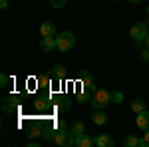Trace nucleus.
Listing matches in <instances>:
<instances>
[{"instance_id":"obj_10","label":"nucleus","mask_w":149,"mask_h":147,"mask_svg":"<svg viewBox=\"0 0 149 147\" xmlns=\"http://www.w3.org/2000/svg\"><path fill=\"white\" fill-rule=\"evenodd\" d=\"M40 34L42 36H56V24L54 22H44L40 26Z\"/></svg>"},{"instance_id":"obj_15","label":"nucleus","mask_w":149,"mask_h":147,"mask_svg":"<svg viewBox=\"0 0 149 147\" xmlns=\"http://www.w3.org/2000/svg\"><path fill=\"white\" fill-rule=\"evenodd\" d=\"M88 100H92V91H88V90H81L76 93V102H80V103H86Z\"/></svg>"},{"instance_id":"obj_18","label":"nucleus","mask_w":149,"mask_h":147,"mask_svg":"<svg viewBox=\"0 0 149 147\" xmlns=\"http://www.w3.org/2000/svg\"><path fill=\"white\" fill-rule=\"evenodd\" d=\"M42 133H44V125L36 123L34 127H32V129H30V133H28V135H30V137H32V139H34V137H38V135H42Z\"/></svg>"},{"instance_id":"obj_9","label":"nucleus","mask_w":149,"mask_h":147,"mask_svg":"<svg viewBox=\"0 0 149 147\" xmlns=\"http://www.w3.org/2000/svg\"><path fill=\"white\" fill-rule=\"evenodd\" d=\"M137 127L139 129H149V111L145 109V111H141V113H137Z\"/></svg>"},{"instance_id":"obj_21","label":"nucleus","mask_w":149,"mask_h":147,"mask_svg":"<svg viewBox=\"0 0 149 147\" xmlns=\"http://www.w3.org/2000/svg\"><path fill=\"white\" fill-rule=\"evenodd\" d=\"M139 58H141L143 62H149V48H147V46H145V48L139 52Z\"/></svg>"},{"instance_id":"obj_25","label":"nucleus","mask_w":149,"mask_h":147,"mask_svg":"<svg viewBox=\"0 0 149 147\" xmlns=\"http://www.w3.org/2000/svg\"><path fill=\"white\" fill-rule=\"evenodd\" d=\"M143 141H145V145H149V129H145V135H143Z\"/></svg>"},{"instance_id":"obj_13","label":"nucleus","mask_w":149,"mask_h":147,"mask_svg":"<svg viewBox=\"0 0 149 147\" xmlns=\"http://www.w3.org/2000/svg\"><path fill=\"white\" fill-rule=\"evenodd\" d=\"M95 145H100V147H109V145H113V139L109 135H100V137H95Z\"/></svg>"},{"instance_id":"obj_26","label":"nucleus","mask_w":149,"mask_h":147,"mask_svg":"<svg viewBox=\"0 0 149 147\" xmlns=\"http://www.w3.org/2000/svg\"><path fill=\"white\" fill-rule=\"evenodd\" d=\"M40 84H42L44 88H46V86H48V78H46V76H42V78H40Z\"/></svg>"},{"instance_id":"obj_2","label":"nucleus","mask_w":149,"mask_h":147,"mask_svg":"<svg viewBox=\"0 0 149 147\" xmlns=\"http://www.w3.org/2000/svg\"><path fill=\"white\" fill-rule=\"evenodd\" d=\"M56 42H58V50L60 52H70L76 46V36L72 34V32H62L56 38Z\"/></svg>"},{"instance_id":"obj_30","label":"nucleus","mask_w":149,"mask_h":147,"mask_svg":"<svg viewBox=\"0 0 149 147\" xmlns=\"http://www.w3.org/2000/svg\"><path fill=\"white\" fill-rule=\"evenodd\" d=\"M145 22H147V26H149V18H147V20H145Z\"/></svg>"},{"instance_id":"obj_24","label":"nucleus","mask_w":149,"mask_h":147,"mask_svg":"<svg viewBox=\"0 0 149 147\" xmlns=\"http://www.w3.org/2000/svg\"><path fill=\"white\" fill-rule=\"evenodd\" d=\"M0 84H2V88H6V84H8V76H6V74L0 76Z\"/></svg>"},{"instance_id":"obj_27","label":"nucleus","mask_w":149,"mask_h":147,"mask_svg":"<svg viewBox=\"0 0 149 147\" xmlns=\"http://www.w3.org/2000/svg\"><path fill=\"white\" fill-rule=\"evenodd\" d=\"M0 8H8V0H0Z\"/></svg>"},{"instance_id":"obj_28","label":"nucleus","mask_w":149,"mask_h":147,"mask_svg":"<svg viewBox=\"0 0 149 147\" xmlns=\"http://www.w3.org/2000/svg\"><path fill=\"white\" fill-rule=\"evenodd\" d=\"M143 42H145V46L149 48V30H147V34H145V38H143Z\"/></svg>"},{"instance_id":"obj_7","label":"nucleus","mask_w":149,"mask_h":147,"mask_svg":"<svg viewBox=\"0 0 149 147\" xmlns=\"http://www.w3.org/2000/svg\"><path fill=\"white\" fill-rule=\"evenodd\" d=\"M40 48L44 50V52H52V50H56L58 48V42L54 36H42V42H40Z\"/></svg>"},{"instance_id":"obj_22","label":"nucleus","mask_w":149,"mask_h":147,"mask_svg":"<svg viewBox=\"0 0 149 147\" xmlns=\"http://www.w3.org/2000/svg\"><path fill=\"white\" fill-rule=\"evenodd\" d=\"M66 2H68V0H50V4H52L54 8H62Z\"/></svg>"},{"instance_id":"obj_8","label":"nucleus","mask_w":149,"mask_h":147,"mask_svg":"<svg viewBox=\"0 0 149 147\" xmlns=\"http://www.w3.org/2000/svg\"><path fill=\"white\" fill-rule=\"evenodd\" d=\"M76 145L78 147H92V145H95V139H92V137L86 135V133H81V135L76 137Z\"/></svg>"},{"instance_id":"obj_1","label":"nucleus","mask_w":149,"mask_h":147,"mask_svg":"<svg viewBox=\"0 0 149 147\" xmlns=\"http://www.w3.org/2000/svg\"><path fill=\"white\" fill-rule=\"evenodd\" d=\"M109 102H111V91L103 90V88H100L92 93V105L95 109H103Z\"/></svg>"},{"instance_id":"obj_4","label":"nucleus","mask_w":149,"mask_h":147,"mask_svg":"<svg viewBox=\"0 0 149 147\" xmlns=\"http://www.w3.org/2000/svg\"><path fill=\"white\" fill-rule=\"evenodd\" d=\"M54 141L58 145H76V137L72 135V131H66V129H58Z\"/></svg>"},{"instance_id":"obj_14","label":"nucleus","mask_w":149,"mask_h":147,"mask_svg":"<svg viewBox=\"0 0 149 147\" xmlns=\"http://www.w3.org/2000/svg\"><path fill=\"white\" fill-rule=\"evenodd\" d=\"M70 131H72L74 137L81 135V133H84V123H81V121H74V123L70 125Z\"/></svg>"},{"instance_id":"obj_23","label":"nucleus","mask_w":149,"mask_h":147,"mask_svg":"<svg viewBox=\"0 0 149 147\" xmlns=\"http://www.w3.org/2000/svg\"><path fill=\"white\" fill-rule=\"evenodd\" d=\"M54 127H56V129H66V121H62V119H60V121H54Z\"/></svg>"},{"instance_id":"obj_12","label":"nucleus","mask_w":149,"mask_h":147,"mask_svg":"<svg viewBox=\"0 0 149 147\" xmlns=\"http://www.w3.org/2000/svg\"><path fill=\"white\" fill-rule=\"evenodd\" d=\"M92 121L95 125H103V123H107V115H105L102 109H95V111L92 113Z\"/></svg>"},{"instance_id":"obj_16","label":"nucleus","mask_w":149,"mask_h":147,"mask_svg":"<svg viewBox=\"0 0 149 147\" xmlns=\"http://www.w3.org/2000/svg\"><path fill=\"white\" fill-rule=\"evenodd\" d=\"M131 109H133V111L135 113H141V111H145V102H143V100H133V102H131Z\"/></svg>"},{"instance_id":"obj_5","label":"nucleus","mask_w":149,"mask_h":147,"mask_svg":"<svg viewBox=\"0 0 149 147\" xmlns=\"http://www.w3.org/2000/svg\"><path fill=\"white\" fill-rule=\"evenodd\" d=\"M18 105H20V102H18V98H16V95H8V98H4V100H2V109H4V111H8V113L16 111V109H18Z\"/></svg>"},{"instance_id":"obj_11","label":"nucleus","mask_w":149,"mask_h":147,"mask_svg":"<svg viewBox=\"0 0 149 147\" xmlns=\"http://www.w3.org/2000/svg\"><path fill=\"white\" fill-rule=\"evenodd\" d=\"M121 143H123L125 147H139V145H145V141H143V139H137V137H133V135H125Z\"/></svg>"},{"instance_id":"obj_19","label":"nucleus","mask_w":149,"mask_h":147,"mask_svg":"<svg viewBox=\"0 0 149 147\" xmlns=\"http://www.w3.org/2000/svg\"><path fill=\"white\" fill-rule=\"evenodd\" d=\"M48 105H50V102H48V100H38V102H36V107H38V111L46 109Z\"/></svg>"},{"instance_id":"obj_3","label":"nucleus","mask_w":149,"mask_h":147,"mask_svg":"<svg viewBox=\"0 0 149 147\" xmlns=\"http://www.w3.org/2000/svg\"><path fill=\"white\" fill-rule=\"evenodd\" d=\"M147 30H149L147 22H135L131 26V30H129V36H131V40L139 46V42H143V38L147 34Z\"/></svg>"},{"instance_id":"obj_29","label":"nucleus","mask_w":149,"mask_h":147,"mask_svg":"<svg viewBox=\"0 0 149 147\" xmlns=\"http://www.w3.org/2000/svg\"><path fill=\"white\" fill-rule=\"evenodd\" d=\"M127 2H131V4H139L141 0H127Z\"/></svg>"},{"instance_id":"obj_31","label":"nucleus","mask_w":149,"mask_h":147,"mask_svg":"<svg viewBox=\"0 0 149 147\" xmlns=\"http://www.w3.org/2000/svg\"><path fill=\"white\" fill-rule=\"evenodd\" d=\"M147 14H149V6H147Z\"/></svg>"},{"instance_id":"obj_6","label":"nucleus","mask_w":149,"mask_h":147,"mask_svg":"<svg viewBox=\"0 0 149 147\" xmlns=\"http://www.w3.org/2000/svg\"><path fill=\"white\" fill-rule=\"evenodd\" d=\"M80 79H81V90H88V91H95V86H93V78H92V74L90 72H81L80 74Z\"/></svg>"},{"instance_id":"obj_17","label":"nucleus","mask_w":149,"mask_h":147,"mask_svg":"<svg viewBox=\"0 0 149 147\" xmlns=\"http://www.w3.org/2000/svg\"><path fill=\"white\" fill-rule=\"evenodd\" d=\"M52 74H54V78H56V79H64V78H66V68L58 64V66H54V72H52Z\"/></svg>"},{"instance_id":"obj_20","label":"nucleus","mask_w":149,"mask_h":147,"mask_svg":"<svg viewBox=\"0 0 149 147\" xmlns=\"http://www.w3.org/2000/svg\"><path fill=\"white\" fill-rule=\"evenodd\" d=\"M121 100H123V93H121V91H113V93H111V102L113 103H119Z\"/></svg>"}]
</instances>
